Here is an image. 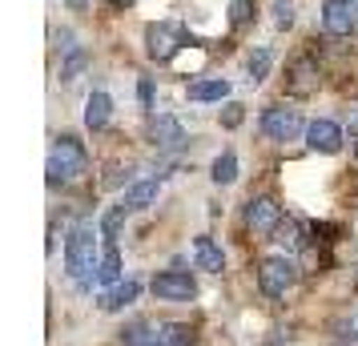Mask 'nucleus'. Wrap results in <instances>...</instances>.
<instances>
[{"label":"nucleus","mask_w":358,"mask_h":346,"mask_svg":"<svg viewBox=\"0 0 358 346\" xmlns=\"http://www.w3.org/2000/svg\"><path fill=\"white\" fill-rule=\"evenodd\" d=\"M65 266H69V278L77 282L81 290H89V286H93V278H97V266H101L97 230H93V226H77V230L69 233Z\"/></svg>","instance_id":"obj_1"},{"label":"nucleus","mask_w":358,"mask_h":346,"mask_svg":"<svg viewBox=\"0 0 358 346\" xmlns=\"http://www.w3.org/2000/svg\"><path fill=\"white\" fill-rule=\"evenodd\" d=\"M85 169H89V153L77 137H57V145L49 153V185L61 182H77Z\"/></svg>","instance_id":"obj_2"},{"label":"nucleus","mask_w":358,"mask_h":346,"mask_svg":"<svg viewBox=\"0 0 358 346\" xmlns=\"http://www.w3.org/2000/svg\"><path fill=\"white\" fill-rule=\"evenodd\" d=\"M181 45H185V29L173 24V20H162V24H149V29H145L149 61H173Z\"/></svg>","instance_id":"obj_3"},{"label":"nucleus","mask_w":358,"mask_h":346,"mask_svg":"<svg viewBox=\"0 0 358 346\" xmlns=\"http://www.w3.org/2000/svg\"><path fill=\"white\" fill-rule=\"evenodd\" d=\"M294 278H298V266L290 258H266L258 266V286L266 298H282L294 286Z\"/></svg>","instance_id":"obj_4"},{"label":"nucleus","mask_w":358,"mask_h":346,"mask_svg":"<svg viewBox=\"0 0 358 346\" xmlns=\"http://www.w3.org/2000/svg\"><path fill=\"white\" fill-rule=\"evenodd\" d=\"M262 133H266L270 141H294V137L302 133V117H298V109L270 105V109L262 113Z\"/></svg>","instance_id":"obj_5"},{"label":"nucleus","mask_w":358,"mask_h":346,"mask_svg":"<svg viewBox=\"0 0 358 346\" xmlns=\"http://www.w3.org/2000/svg\"><path fill=\"white\" fill-rule=\"evenodd\" d=\"M322 85V73L314 65V57H298L290 69H286V93L290 97H314Z\"/></svg>","instance_id":"obj_6"},{"label":"nucleus","mask_w":358,"mask_h":346,"mask_svg":"<svg viewBox=\"0 0 358 346\" xmlns=\"http://www.w3.org/2000/svg\"><path fill=\"white\" fill-rule=\"evenodd\" d=\"M153 294L162 298V302H194L197 286L189 278V270H165L153 278Z\"/></svg>","instance_id":"obj_7"},{"label":"nucleus","mask_w":358,"mask_h":346,"mask_svg":"<svg viewBox=\"0 0 358 346\" xmlns=\"http://www.w3.org/2000/svg\"><path fill=\"white\" fill-rule=\"evenodd\" d=\"M245 226L254 233H274L282 226V206L274 198H250V206H245Z\"/></svg>","instance_id":"obj_8"},{"label":"nucleus","mask_w":358,"mask_h":346,"mask_svg":"<svg viewBox=\"0 0 358 346\" xmlns=\"http://www.w3.org/2000/svg\"><path fill=\"white\" fill-rule=\"evenodd\" d=\"M149 141L157 149H181V141H185V129H181V121L178 117H169V113H153L149 117Z\"/></svg>","instance_id":"obj_9"},{"label":"nucleus","mask_w":358,"mask_h":346,"mask_svg":"<svg viewBox=\"0 0 358 346\" xmlns=\"http://www.w3.org/2000/svg\"><path fill=\"white\" fill-rule=\"evenodd\" d=\"M355 24V0H326L322 4V29L330 36H350Z\"/></svg>","instance_id":"obj_10"},{"label":"nucleus","mask_w":358,"mask_h":346,"mask_svg":"<svg viewBox=\"0 0 358 346\" xmlns=\"http://www.w3.org/2000/svg\"><path fill=\"white\" fill-rule=\"evenodd\" d=\"M306 145L314 149V153H338L342 149V129L334 125V121H310L306 125Z\"/></svg>","instance_id":"obj_11"},{"label":"nucleus","mask_w":358,"mask_h":346,"mask_svg":"<svg viewBox=\"0 0 358 346\" xmlns=\"http://www.w3.org/2000/svg\"><path fill=\"white\" fill-rule=\"evenodd\" d=\"M194 262H197V270H206V274H222L226 270V254L213 246V238H194Z\"/></svg>","instance_id":"obj_12"},{"label":"nucleus","mask_w":358,"mask_h":346,"mask_svg":"<svg viewBox=\"0 0 358 346\" xmlns=\"http://www.w3.org/2000/svg\"><path fill=\"white\" fill-rule=\"evenodd\" d=\"M137 290H141V286H137V282L133 278H125V282H117V286H109V290H105V294L97 298V306L101 310H121V306H129V302H137Z\"/></svg>","instance_id":"obj_13"},{"label":"nucleus","mask_w":358,"mask_h":346,"mask_svg":"<svg viewBox=\"0 0 358 346\" xmlns=\"http://www.w3.org/2000/svg\"><path fill=\"white\" fill-rule=\"evenodd\" d=\"M109 117H113V97L97 89L93 97L85 101V125H89V129H105V125H109Z\"/></svg>","instance_id":"obj_14"},{"label":"nucleus","mask_w":358,"mask_h":346,"mask_svg":"<svg viewBox=\"0 0 358 346\" xmlns=\"http://www.w3.org/2000/svg\"><path fill=\"white\" fill-rule=\"evenodd\" d=\"M157 189H162V185L153 182V178H145V182H133L129 189H125V201H121V206H125V210H149V206L157 201Z\"/></svg>","instance_id":"obj_15"},{"label":"nucleus","mask_w":358,"mask_h":346,"mask_svg":"<svg viewBox=\"0 0 358 346\" xmlns=\"http://www.w3.org/2000/svg\"><path fill=\"white\" fill-rule=\"evenodd\" d=\"M97 282H105V286H117V282H121V250H117L113 242H109V246L101 250Z\"/></svg>","instance_id":"obj_16"},{"label":"nucleus","mask_w":358,"mask_h":346,"mask_svg":"<svg viewBox=\"0 0 358 346\" xmlns=\"http://www.w3.org/2000/svg\"><path fill=\"white\" fill-rule=\"evenodd\" d=\"M226 97H229V81H226V77L189 85V101H226Z\"/></svg>","instance_id":"obj_17"},{"label":"nucleus","mask_w":358,"mask_h":346,"mask_svg":"<svg viewBox=\"0 0 358 346\" xmlns=\"http://www.w3.org/2000/svg\"><path fill=\"white\" fill-rule=\"evenodd\" d=\"M194 343V330L185 326V322H165L157 326V346H189Z\"/></svg>","instance_id":"obj_18"},{"label":"nucleus","mask_w":358,"mask_h":346,"mask_svg":"<svg viewBox=\"0 0 358 346\" xmlns=\"http://www.w3.org/2000/svg\"><path fill=\"white\" fill-rule=\"evenodd\" d=\"M121 346H157V326L133 322V326L121 330Z\"/></svg>","instance_id":"obj_19"},{"label":"nucleus","mask_w":358,"mask_h":346,"mask_svg":"<svg viewBox=\"0 0 358 346\" xmlns=\"http://www.w3.org/2000/svg\"><path fill=\"white\" fill-rule=\"evenodd\" d=\"M210 178L217 185H229L234 182V178H238V157H234V153H217V157H213V165H210Z\"/></svg>","instance_id":"obj_20"},{"label":"nucleus","mask_w":358,"mask_h":346,"mask_svg":"<svg viewBox=\"0 0 358 346\" xmlns=\"http://www.w3.org/2000/svg\"><path fill=\"white\" fill-rule=\"evenodd\" d=\"M274 242L282 250H298L302 246V226H298V222H282V226L274 230Z\"/></svg>","instance_id":"obj_21"},{"label":"nucleus","mask_w":358,"mask_h":346,"mask_svg":"<svg viewBox=\"0 0 358 346\" xmlns=\"http://www.w3.org/2000/svg\"><path fill=\"white\" fill-rule=\"evenodd\" d=\"M270 61H274V52H270V49H254V52H250V81H254V85L266 81Z\"/></svg>","instance_id":"obj_22"},{"label":"nucleus","mask_w":358,"mask_h":346,"mask_svg":"<svg viewBox=\"0 0 358 346\" xmlns=\"http://www.w3.org/2000/svg\"><path fill=\"white\" fill-rule=\"evenodd\" d=\"M250 20H254V0H229V24L245 29Z\"/></svg>","instance_id":"obj_23"},{"label":"nucleus","mask_w":358,"mask_h":346,"mask_svg":"<svg viewBox=\"0 0 358 346\" xmlns=\"http://www.w3.org/2000/svg\"><path fill=\"white\" fill-rule=\"evenodd\" d=\"M85 65H89L85 52H69V61L61 65V81H77V77L85 73Z\"/></svg>","instance_id":"obj_24"},{"label":"nucleus","mask_w":358,"mask_h":346,"mask_svg":"<svg viewBox=\"0 0 358 346\" xmlns=\"http://www.w3.org/2000/svg\"><path fill=\"white\" fill-rule=\"evenodd\" d=\"M125 214H129L125 206H117V210H109V214L101 217V233H105V238H117V233H121V222H125Z\"/></svg>","instance_id":"obj_25"},{"label":"nucleus","mask_w":358,"mask_h":346,"mask_svg":"<svg viewBox=\"0 0 358 346\" xmlns=\"http://www.w3.org/2000/svg\"><path fill=\"white\" fill-rule=\"evenodd\" d=\"M242 121H245V105H238V101H226V105H222V125H226V129H238Z\"/></svg>","instance_id":"obj_26"},{"label":"nucleus","mask_w":358,"mask_h":346,"mask_svg":"<svg viewBox=\"0 0 358 346\" xmlns=\"http://www.w3.org/2000/svg\"><path fill=\"white\" fill-rule=\"evenodd\" d=\"M274 24L278 29H290L294 24V4L290 0H274Z\"/></svg>","instance_id":"obj_27"},{"label":"nucleus","mask_w":358,"mask_h":346,"mask_svg":"<svg viewBox=\"0 0 358 346\" xmlns=\"http://www.w3.org/2000/svg\"><path fill=\"white\" fill-rule=\"evenodd\" d=\"M137 97H141V105H145V109H153V85L141 81V85H137Z\"/></svg>","instance_id":"obj_28"},{"label":"nucleus","mask_w":358,"mask_h":346,"mask_svg":"<svg viewBox=\"0 0 358 346\" xmlns=\"http://www.w3.org/2000/svg\"><path fill=\"white\" fill-rule=\"evenodd\" d=\"M69 8H73V13H85V8H89V4H93V0H65Z\"/></svg>","instance_id":"obj_29"},{"label":"nucleus","mask_w":358,"mask_h":346,"mask_svg":"<svg viewBox=\"0 0 358 346\" xmlns=\"http://www.w3.org/2000/svg\"><path fill=\"white\" fill-rule=\"evenodd\" d=\"M350 133H355V137H358V105H355V109H350Z\"/></svg>","instance_id":"obj_30"},{"label":"nucleus","mask_w":358,"mask_h":346,"mask_svg":"<svg viewBox=\"0 0 358 346\" xmlns=\"http://www.w3.org/2000/svg\"><path fill=\"white\" fill-rule=\"evenodd\" d=\"M133 0H109V8H129Z\"/></svg>","instance_id":"obj_31"},{"label":"nucleus","mask_w":358,"mask_h":346,"mask_svg":"<svg viewBox=\"0 0 358 346\" xmlns=\"http://www.w3.org/2000/svg\"><path fill=\"white\" fill-rule=\"evenodd\" d=\"M355 20H358V0H355Z\"/></svg>","instance_id":"obj_32"}]
</instances>
